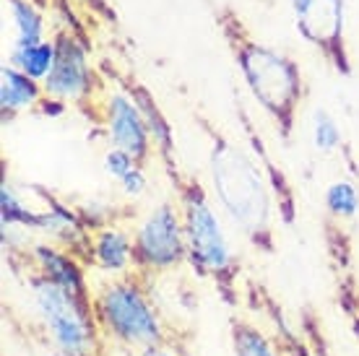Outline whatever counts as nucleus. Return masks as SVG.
I'll use <instances>...</instances> for the list:
<instances>
[{
    "mask_svg": "<svg viewBox=\"0 0 359 356\" xmlns=\"http://www.w3.org/2000/svg\"><path fill=\"white\" fill-rule=\"evenodd\" d=\"M193 117L208 138V172L222 208L252 249L263 255H276L271 182L243 146L234 143L224 130H219L201 109H196Z\"/></svg>",
    "mask_w": 359,
    "mask_h": 356,
    "instance_id": "f03ea898",
    "label": "nucleus"
},
{
    "mask_svg": "<svg viewBox=\"0 0 359 356\" xmlns=\"http://www.w3.org/2000/svg\"><path fill=\"white\" fill-rule=\"evenodd\" d=\"M120 187H123V193H126V196H133V198L144 196L146 187H149V179H146L144 167H135L128 177L120 179Z\"/></svg>",
    "mask_w": 359,
    "mask_h": 356,
    "instance_id": "aec40b11",
    "label": "nucleus"
},
{
    "mask_svg": "<svg viewBox=\"0 0 359 356\" xmlns=\"http://www.w3.org/2000/svg\"><path fill=\"white\" fill-rule=\"evenodd\" d=\"M21 258L27 263L24 273H36V276L53 281V284L63 286L65 292L76 294L79 299L94 302V294L86 284V271L89 268L83 266L79 258H73L71 252L55 247L50 242H42V245H34L32 249H27Z\"/></svg>",
    "mask_w": 359,
    "mask_h": 356,
    "instance_id": "9b49d317",
    "label": "nucleus"
},
{
    "mask_svg": "<svg viewBox=\"0 0 359 356\" xmlns=\"http://www.w3.org/2000/svg\"><path fill=\"white\" fill-rule=\"evenodd\" d=\"M294 27L333 73L349 78L354 73L346 45V0H289Z\"/></svg>",
    "mask_w": 359,
    "mask_h": 356,
    "instance_id": "6e6552de",
    "label": "nucleus"
},
{
    "mask_svg": "<svg viewBox=\"0 0 359 356\" xmlns=\"http://www.w3.org/2000/svg\"><path fill=\"white\" fill-rule=\"evenodd\" d=\"M6 8L11 11V21H13V47H34L39 42H45V16L39 13L32 0H3Z\"/></svg>",
    "mask_w": 359,
    "mask_h": 356,
    "instance_id": "ddd939ff",
    "label": "nucleus"
},
{
    "mask_svg": "<svg viewBox=\"0 0 359 356\" xmlns=\"http://www.w3.org/2000/svg\"><path fill=\"white\" fill-rule=\"evenodd\" d=\"M313 143L315 149H318V153H325V156L344 151L341 125H339V120L325 107L313 109Z\"/></svg>",
    "mask_w": 359,
    "mask_h": 356,
    "instance_id": "dca6fc26",
    "label": "nucleus"
},
{
    "mask_svg": "<svg viewBox=\"0 0 359 356\" xmlns=\"http://www.w3.org/2000/svg\"><path fill=\"white\" fill-rule=\"evenodd\" d=\"M232 351L234 356H278V346L245 317H232Z\"/></svg>",
    "mask_w": 359,
    "mask_h": 356,
    "instance_id": "4468645a",
    "label": "nucleus"
},
{
    "mask_svg": "<svg viewBox=\"0 0 359 356\" xmlns=\"http://www.w3.org/2000/svg\"><path fill=\"white\" fill-rule=\"evenodd\" d=\"M39 320L60 356H104L107 338L94 317V302L79 299L63 286L29 273L27 276Z\"/></svg>",
    "mask_w": 359,
    "mask_h": 356,
    "instance_id": "39448f33",
    "label": "nucleus"
},
{
    "mask_svg": "<svg viewBox=\"0 0 359 356\" xmlns=\"http://www.w3.org/2000/svg\"><path fill=\"white\" fill-rule=\"evenodd\" d=\"M102 128L107 130L115 149L130 153L135 164L146 170V164L151 161L154 153V141L149 128H146L144 115L133 99L128 94H120V91L107 94L104 107H102Z\"/></svg>",
    "mask_w": 359,
    "mask_h": 356,
    "instance_id": "1a4fd4ad",
    "label": "nucleus"
},
{
    "mask_svg": "<svg viewBox=\"0 0 359 356\" xmlns=\"http://www.w3.org/2000/svg\"><path fill=\"white\" fill-rule=\"evenodd\" d=\"M76 3H79L83 11H89V13L99 16L102 21H104V24H112V27H117V24H120L115 6H112L109 0H76Z\"/></svg>",
    "mask_w": 359,
    "mask_h": 356,
    "instance_id": "6ab92c4d",
    "label": "nucleus"
},
{
    "mask_svg": "<svg viewBox=\"0 0 359 356\" xmlns=\"http://www.w3.org/2000/svg\"><path fill=\"white\" fill-rule=\"evenodd\" d=\"M188 263V242L180 219V208L164 200L135 226L133 271L159 276Z\"/></svg>",
    "mask_w": 359,
    "mask_h": 356,
    "instance_id": "0eeeda50",
    "label": "nucleus"
},
{
    "mask_svg": "<svg viewBox=\"0 0 359 356\" xmlns=\"http://www.w3.org/2000/svg\"><path fill=\"white\" fill-rule=\"evenodd\" d=\"M164 174L170 177L175 196H177L180 219L188 242V263L201 278L214 281L219 294L226 304H237V276H240V260L234 255L232 245L226 240L224 226L216 216L211 198L203 182L185 172L175 159L162 161Z\"/></svg>",
    "mask_w": 359,
    "mask_h": 356,
    "instance_id": "7ed1b4c3",
    "label": "nucleus"
},
{
    "mask_svg": "<svg viewBox=\"0 0 359 356\" xmlns=\"http://www.w3.org/2000/svg\"><path fill=\"white\" fill-rule=\"evenodd\" d=\"M55 42H39L34 47H13L11 50V65H16L21 73L32 76L34 81H45L53 71Z\"/></svg>",
    "mask_w": 359,
    "mask_h": 356,
    "instance_id": "2eb2a0df",
    "label": "nucleus"
},
{
    "mask_svg": "<svg viewBox=\"0 0 359 356\" xmlns=\"http://www.w3.org/2000/svg\"><path fill=\"white\" fill-rule=\"evenodd\" d=\"M151 278L149 273L128 271L94 292V317L107 343L112 341L135 354L175 346L162 312L154 304Z\"/></svg>",
    "mask_w": 359,
    "mask_h": 356,
    "instance_id": "20e7f679",
    "label": "nucleus"
},
{
    "mask_svg": "<svg viewBox=\"0 0 359 356\" xmlns=\"http://www.w3.org/2000/svg\"><path fill=\"white\" fill-rule=\"evenodd\" d=\"M138 356H175L170 348H151V351H141Z\"/></svg>",
    "mask_w": 359,
    "mask_h": 356,
    "instance_id": "412c9836",
    "label": "nucleus"
},
{
    "mask_svg": "<svg viewBox=\"0 0 359 356\" xmlns=\"http://www.w3.org/2000/svg\"><path fill=\"white\" fill-rule=\"evenodd\" d=\"M53 42L55 62L50 76L42 81L45 91L63 104H73L94 125H102V107L109 91L107 81L89 62L91 47L65 27L55 29Z\"/></svg>",
    "mask_w": 359,
    "mask_h": 356,
    "instance_id": "423d86ee",
    "label": "nucleus"
},
{
    "mask_svg": "<svg viewBox=\"0 0 359 356\" xmlns=\"http://www.w3.org/2000/svg\"><path fill=\"white\" fill-rule=\"evenodd\" d=\"M42 112V115H63L65 104L53 99L39 86V81L32 76L21 73L16 65L6 62L0 68V112H3V123L16 120L24 112Z\"/></svg>",
    "mask_w": 359,
    "mask_h": 356,
    "instance_id": "9d476101",
    "label": "nucleus"
},
{
    "mask_svg": "<svg viewBox=\"0 0 359 356\" xmlns=\"http://www.w3.org/2000/svg\"><path fill=\"white\" fill-rule=\"evenodd\" d=\"M325 214L351 221L359 214V187L351 179H336L325 190Z\"/></svg>",
    "mask_w": 359,
    "mask_h": 356,
    "instance_id": "f3484780",
    "label": "nucleus"
},
{
    "mask_svg": "<svg viewBox=\"0 0 359 356\" xmlns=\"http://www.w3.org/2000/svg\"><path fill=\"white\" fill-rule=\"evenodd\" d=\"M211 16L252 99L276 125L281 143L289 146L294 138L299 107L307 97V83L299 65L289 55L273 50L252 34L232 3H214Z\"/></svg>",
    "mask_w": 359,
    "mask_h": 356,
    "instance_id": "f257e3e1",
    "label": "nucleus"
},
{
    "mask_svg": "<svg viewBox=\"0 0 359 356\" xmlns=\"http://www.w3.org/2000/svg\"><path fill=\"white\" fill-rule=\"evenodd\" d=\"M91 268L123 276L133 271V234L123 226H107L91 232Z\"/></svg>",
    "mask_w": 359,
    "mask_h": 356,
    "instance_id": "f8f14e48",
    "label": "nucleus"
},
{
    "mask_svg": "<svg viewBox=\"0 0 359 356\" xmlns=\"http://www.w3.org/2000/svg\"><path fill=\"white\" fill-rule=\"evenodd\" d=\"M135 167H138V164H135L133 156L126 151H120V149H109L107 156H104V172H107L109 177H115L117 182L123 177H128Z\"/></svg>",
    "mask_w": 359,
    "mask_h": 356,
    "instance_id": "a211bd4d",
    "label": "nucleus"
}]
</instances>
